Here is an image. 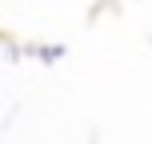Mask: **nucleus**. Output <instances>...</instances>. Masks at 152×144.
Returning a JSON list of instances; mask_svg holds the SVG:
<instances>
[]
</instances>
